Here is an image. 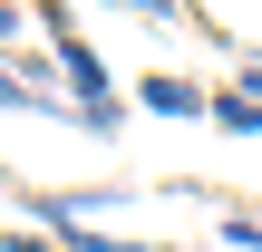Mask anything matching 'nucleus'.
Wrapping results in <instances>:
<instances>
[{
    "mask_svg": "<svg viewBox=\"0 0 262 252\" xmlns=\"http://www.w3.org/2000/svg\"><path fill=\"white\" fill-rule=\"evenodd\" d=\"M49 233H58V252H146L126 233H97V223H49Z\"/></svg>",
    "mask_w": 262,
    "mask_h": 252,
    "instance_id": "4",
    "label": "nucleus"
},
{
    "mask_svg": "<svg viewBox=\"0 0 262 252\" xmlns=\"http://www.w3.org/2000/svg\"><path fill=\"white\" fill-rule=\"evenodd\" d=\"M0 185H10V165H0Z\"/></svg>",
    "mask_w": 262,
    "mask_h": 252,
    "instance_id": "8",
    "label": "nucleus"
},
{
    "mask_svg": "<svg viewBox=\"0 0 262 252\" xmlns=\"http://www.w3.org/2000/svg\"><path fill=\"white\" fill-rule=\"evenodd\" d=\"M233 87H243V97L262 107V49H243V58H233Z\"/></svg>",
    "mask_w": 262,
    "mask_h": 252,
    "instance_id": "5",
    "label": "nucleus"
},
{
    "mask_svg": "<svg viewBox=\"0 0 262 252\" xmlns=\"http://www.w3.org/2000/svg\"><path fill=\"white\" fill-rule=\"evenodd\" d=\"M204 117H214L224 136H262V107L243 97V87H214V107H204Z\"/></svg>",
    "mask_w": 262,
    "mask_h": 252,
    "instance_id": "3",
    "label": "nucleus"
},
{
    "mask_svg": "<svg viewBox=\"0 0 262 252\" xmlns=\"http://www.w3.org/2000/svg\"><path fill=\"white\" fill-rule=\"evenodd\" d=\"M136 107H156V117H204L214 97H204L194 78H175V68H156V78H136Z\"/></svg>",
    "mask_w": 262,
    "mask_h": 252,
    "instance_id": "2",
    "label": "nucleus"
},
{
    "mask_svg": "<svg viewBox=\"0 0 262 252\" xmlns=\"http://www.w3.org/2000/svg\"><path fill=\"white\" fill-rule=\"evenodd\" d=\"M39 29H49V68L68 78V107H78V117H107V107H117V87H107V58L78 39V19L39 0Z\"/></svg>",
    "mask_w": 262,
    "mask_h": 252,
    "instance_id": "1",
    "label": "nucleus"
},
{
    "mask_svg": "<svg viewBox=\"0 0 262 252\" xmlns=\"http://www.w3.org/2000/svg\"><path fill=\"white\" fill-rule=\"evenodd\" d=\"M10 39H19V10H0V49H10Z\"/></svg>",
    "mask_w": 262,
    "mask_h": 252,
    "instance_id": "7",
    "label": "nucleus"
},
{
    "mask_svg": "<svg viewBox=\"0 0 262 252\" xmlns=\"http://www.w3.org/2000/svg\"><path fill=\"white\" fill-rule=\"evenodd\" d=\"M0 252H58V233H29L19 223V233H0Z\"/></svg>",
    "mask_w": 262,
    "mask_h": 252,
    "instance_id": "6",
    "label": "nucleus"
}]
</instances>
